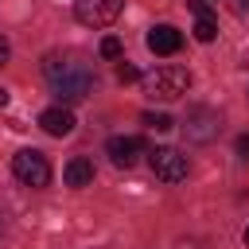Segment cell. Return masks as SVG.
<instances>
[{
	"mask_svg": "<svg viewBox=\"0 0 249 249\" xmlns=\"http://www.w3.org/2000/svg\"><path fill=\"white\" fill-rule=\"evenodd\" d=\"M117 78H121V82H136V78H140V70H136V66H121V70H117Z\"/></svg>",
	"mask_w": 249,
	"mask_h": 249,
	"instance_id": "5bb4252c",
	"label": "cell"
},
{
	"mask_svg": "<svg viewBox=\"0 0 249 249\" xmlns=\"http://www.w3.org/2000/svg\"><path fill=\"white\" fill-rule=\"evenodd\" d=\"M124 0H74V16L86 27H109L121 16Z\"/></svg>",
	"mask_w": 249,
	"mask_h": 249,
	"instance_id": "277c9868",
	"label": "cell"
},
{
	"mask_svg": "<svg viewBox=\"0 0 249 249\" xmlns=\"http://www.w3.org/2000/svg\"><path fill=\"white\" fill-rule=\"evenodd\" d=\"M39 124H43V132H51V136H70V132H74V113H70L66 105H51V109L39 113Z\"/></svg>",
	"mask_w": 249,
	"mask_h": 249,
	"instance_id": "ba28073f",
	"label": "cell"
},
{
	"mask_svg": "<svg viewBox=\"0 0 249 249\" xmlns=\"http://www.w3.org/2000/svg\"><path fill=\"white\" fill-rule=\"evenodd\" d=\"M237 156H241V160H249V132H245V136H237Z\"/></svg>",
	"mask_w": 249,
	"mask_h": 249,
	"instance_id": "2e32d148",
	"label": "cell"
},
{
	"mask_svg": "<svg viewBox=\"0 0 249 249\" xmlns=\"http://www.w3.org/2000/svg\"><path fill=\"white\" fill-rule=\"evenodd\" d=\"M148 163H152V175L163 179V183L187 179V156L175 152V148H152V152H148Z\"/></svg>",
	"mask_w": 249,
	"mask_h": 249,
	"instance_id": "5b68a950",
	"label": "cell"
},
{
	"mask_svg": "<svg viewBox=\"0 0 249 249\" xmlns=\"http://www.w3.org/2000/svg\"><path fill=\"white\" fill-rule=\"evenodd\" d=\"M12 171H16V179H19L23 187H47V183H51V163H47V156L35 152V148L16 152V156H12Z\"/></svg>",
	"mask_w": 249,
	"mask_h": 249,
	"instance_id": "3957f363",
	"label": "cell"
},
{
	"mask_svg": "<svg viewBox=\"0 0 249 249\" xmlns=\"http://www.w3.org/2000/svg\"><path fill=\"white\" fill-rule=\"evenodd\" d=\"M218 35V19H214V12L210 16H195V39L198 43H210Z\"/></svg>",
	"mask_w": 249,
	"mask_h": 249,
	"instance_id": "8fae6325",
	"label": "cell"
},
{
	"mask_svg": "<svg viewBox=\"0 0 249 249\" xmlns=\"http://www.w3.org/2000/svg\"><path fill=\"white\" fill-rule=\"evenodd\" d=\"M144 124H148V128H156V132H167V128H175V121H171L167 113H144Z\"/></svg>",
	"mask_w": 249,
	"mask_h": 249,
	"instance_id": "7c38bea8",
	"label": "cell"
},
{
	"mask_svg": "<svg viewBox=\"0 0 249 249\" xmlns=\"http://www.w3.org/2000/svg\"><path fill=\"white\" fill-rule=\"evenodd\" d=\"M191 12H195V16H210V4H206V0H191Z\"/></svg>",
	"mask_w": 249,
	"mask_h": 249,
	"instance_id": "9a60e30c",
	"label": "cell"
},
{
	"mask_svg": "<svg viewBox=\"0 0 249 249\" xmlns=\"http://www.w3.org/2000/svg\"><path fill=\"white\" fill-rule=\"evenodd\" d=\"M97 51H101V58H121V51H124V47H121V39H117V35H105Z\"/></svg>",
	"mask_w": 249,
	"mask_h": 249,
	"instance_id": "4fadbf2b",
	"label": "cell"
},
{
	"mask_svg": "<svg viewBox=\"0 0 249 249\" xmlns=\"http://www.w3.org/2000/svg\"><path fill=\"white\" fill-rule=\"evenodd\" d=\"M105 152H109V160H113L117 167H132V163L144 156V140H140V136H113V140L105 144Z\"/></svg>",
	"mask_w": 249,
	"mask_h": 249,
	"instance_id": "52a82bcc",
	"label": "cell"
},
{
	"mask_svg": "<svg viewBox=\"0 0 249 249\" xmlns=\"http://www.w3.org/2000/svg\"><path fill=\"white\" fill-rule=\"evenodd\" d=\"M0 105H8V89L4 86H0Z\"/></svg>",
	"mask_w": 249,
	"mask_h": 249,
	"instance_id": "d6986e66",
	"label": "cell"
},
{
	"mask_svg": "<svg viewBox=\"0 0 249 249\" xmlns=\"http://www.w3.org/2000/svg\"><path fill=\"white\" fill-rule=\"evenodd\" d=\"M62 179H66V187H89V183H93V163H89L86 156H74V160L66 163Z\"/></svg>",
	"mask_w": 249,
	"mask_h": 249,
	"instance_id": "30bf717a",
	"label": "cell"
},
{
	"mask_svg": "<svg viewBox=\"0 0 249 249\" xmlns=\"http://www.w3.org/2000/svg\"><path fill=\"white\" fill-rule=\"evenodd\" d=\"M245 245H249V226H245Z\"/></svg>",
	"mask_w": 249,
	"mask_h": 249,
	"instance_id": "ffe728a7",
	"label": "cell"
},
{
	"mask_svg": "<svg viewBox=\"0 0 249 249\" xmlns=\"http://www.w3.org/2000/svg\"><path fill=\"white\" fill-rule=\"evenodd\" d=\"M179 47H183V35H179L171 23H160V27L148 31V51H152V54H175Z\"/></svg>",
	"mask_w": 249,
	"mask_h": 249,
	"instance_id": "9c48e42d",
	"label": "cell"
},
{
	"mask_svg": "<svg viewBox=\"0 0 249 249\" xmlns=\"http://www.w3.org/2000/svg\"><path fill=\"white\" fill-rule=\"evenodd\" d=\"M187 86H191V74L183 66H160L144 78V93L156 97V101H175V97L187 93Z\"/></svg>",
	"mask_w": 249,
	"mask_h": 249,
	"instance_id": "7a4b0ae2",
	"label": "cell"
},
{
	"mask_svg": "<svg viewBox=\"0 0 249 249\" xmlns=\"http://www.w3.org/2000/svg\"><path fill=\"white\" fill-rule=\"evenodd\" d=\"M218 124H222V117L214 113V109H191L187 113V121H183V128H187V136L191 140H210L214 132H218Z\"/></svg>",
	"mask_w": 249,
	"mask_h": 249,
	"instance_id": "8992f818",
	"label": "cell"
},
{
	"mask_svg": "<svg viewBox=\"0 0 249 249\" xmlns=\"http://www.w3.org/2000/svg\"><path fill=\"white\" fill-rule=\"evenodd\" d=\"M43 74H47L58 105H74V101H82V97L93 93V74L74 54H47L43 58Z\"/></svg>",
	"mask_w": 249,
	"mask_h": 249,
	"instance_id": "6da1fadb",
	"label": "cell"
},
{
	"mask_svg": "<svg viewBox=\"0 0 249 249\" xmlns=\"http://www.w3.org/2000/svg\"><path fill=\"white\" fill-rule=\"evenodd\" d=\"M8 58H12V47H8V39H4V35H0V66H4V62H8Z\"/></svg>",
	"mask_w": 249,
	"mask_h": 249,
	"instance_id": "e0dca14e",
	"label": "cell"
},
{
	"mask_svg": "<svg viewBox=\"0 0 249 249\" xmlns=\"http://www.w3.org/2000/svg\"><path fill=\"white\" fill-rule=\"evenodd\" d=\"M245 8H249V0H233V12L237 16H245Z\"/></svg>",
	"mask_w": 249,
	"mask_h": 249,
	"instance_id": "ac0fdd59",
	"label": "cell"
}]
</instances>
